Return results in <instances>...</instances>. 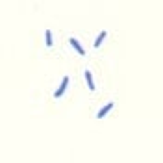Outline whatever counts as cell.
Returning a JSON list of instances; mask_svg holds the SVG:
<instances>
[{"mask_svg":"<svg viewBox=\"0 0 163 163\" xmlns=\"http://www.w3.org/2000/svg\"><path fill=\"white\" fill-rule=\"evenodd\" d=\"M67 83H69V78L65 76V78H63V82H61V85L58 87V91L54 93V96H56V98H58V96H61V95L65 93V89H67Z\"/></svg>","mask_w":163,"mask_h":163,"instance_id":"1","label":"cell"},{"mask_svg":"<svg viewBox=\"0 0 163 163\" xmlns=\"http://www.w3.org/2000/svg\"><path fill=\"white\" fill-rule=\"evenodd\" d=\"M111 108H113V102H108V104H106V106H104L102 109H100L98 113H96V117H98V119H102V117H104V115H106V113H108Z\"/></svg>","mask_w":163,"mask_h":163,"instance_id":"2","label":"cell"},{"mask_svg":"<svg viewBox=\"0 0 163 163\" xmlns=\"http://www.w3.org/2000/svg\"><path fill=\"white\" fill-rule=\"evenodd\" d=\"M69 43H70V45H72L74 48H76V50H78V54H80V56H83V54H85V50H83V48L80 46V43H78V41H76V39H74V37H72V39H70V41H69Z\"/></svg>","mask_w":163,"mask_h":163,"instance_id":"3","label":"cell"},{"mask_svg":"<svg viewBox=\"0 0 163 163\" xmlns=\"http://www.w3.org/2000/svg\"><path fill=\"white\" fill-rule=\"evenodd\" d=\"M85 80H87V85H89V89L95 91V82H93V76H91L89 70H85Z\"/></svg>","mask_w":163,"mask_h":163,"instance_id":"4","label":"cell"},{"mask_svg":"<svg viewBox=\"0 0 163 163\" xmlns=\"http://www.w3.org/2000/svg\"><path fill=\"white\" fill-rule=\"evenodd\" d=\"M104 37H106V32H100V33H98V37H96V41H95V46H100V45H102Z\"/></svg>","mask_w":163,"mask_h":163,"instance_id":"5","label":"cell"},{"mask_svg":"<svg viewBox=\"0 0 163 163\" xmlns=\"http://www.w3.org/2000/svg\"><path fill=\"white\" fill-rule=\"evenodd\" d=\"M45 39H46V46H52V33H50V30H46Z\"/></svg>","mask_w":163,"mask_h":163,"instance_id":"6","label":"cell"}]
</instances>
